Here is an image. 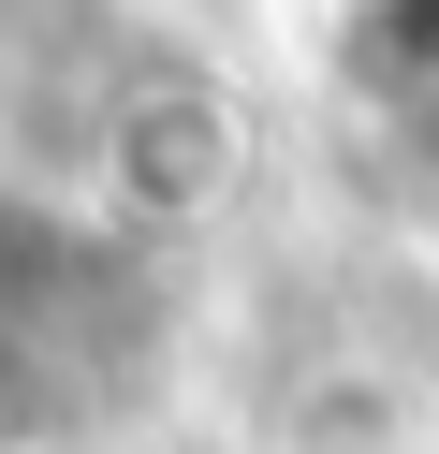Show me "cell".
<instances>
[{
  "label": "cell",
  "instance_id": "cell-1",
  "mask_svg": "<svg viewBox=\"0 0 439 454\" xmlns=\"http://www.w3.org/2000/svg\"><path fill=\"white\" fill-rule=\"evenodd\" d=\"M103 176H117V206H146V220H176V206H220V176H234V118L205 89H132L103 118Z\"/></svg>",
  "mask_w": 439,
  "mask_h": 454
},
{
  "label": "cell",
  "instance_id": "cell-2",
  "mask_svg": "<svg viewBox=\"0 0 439 454\" xmlns=\"http://www.w3.org/2000/svg\"><path fill=\"white\" fill-rule=\"evenodd\" d=\"M425 395L380 381V366H308V381L278 395V454H425Z\"/></svg>",
  "mask_w": 439,
  "mask_h": 454
},
{
  "label": "cell",
  "instance_id": "cell-3",
  "mask_svg": "<svg viewBox=\"0 0 439 454\" xmlns=\"http://www.w3.org/2000/svg\"><path fill=\"white\" fill-rule=\"evenodd\" d=\"M351 44H366L380 74H439V0H366V15H351Z\"/></svg>",
  "mask_w": 439,
  "mask_h": 454
}]
</instances>
